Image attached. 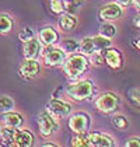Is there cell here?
<instances>
[{"instance_id":"obj_1","label":"cell","mask_w":140,"mask_h":147,"mask_svg":"<svg viewBox=\"0 0 140 147\" xmlns=\"http://www.w3.org/2000/svg\"><path fill=\"white\" fill-rule=\"evenodd\" d=\"M88 66H90V60L87 59L85 55L74 53L71 56L66 57V60L63 62V71L69 80L77 81L87 71Z\"/></svg>"},{"instance_id":"obj_12","label":"cell","mask_w":140,"mask_h":147,"mask_svg":"<svg viewBox=\"0 0 140 147\" xmlns=\"http://www.w3.org/2000/svg\"><path fill=\"white\" fill-rule=\"evenodd\" d=\"M122 7L118 3H109L100 10V18H102L104 21H116L122 17Z\"/></svg>"},{"instance_id":"obj_34","label":"cell","mask_w":140,"mask_h":147,"mask_svg":"<svg viewBox=\"0 0 140 147\" xmlns=\"http://www.w3.org/2000/svg\"><path fill=\"white\" fill-rule=\"evenodd\" d=\"M41 147H59L56 144H53V143H45V144H42Z\"/></svg>"},{"instance_id":"obj_14","label":"cell","mask_w":140,"mask_h":147,"mask_svg":"<svg viewBox=\"0 0 140 147\" xmlns=\"http://www.w3.org/2000/svg\"><path fill=\"white\" fill-rule=\"evenodd\" d=\"M3 122H4V126H7V127L20 129V126L24 122V118H23V115L10 111V112H6L3 115Z\"/></svg>"},{"instance_id":"obj_13","label":"cell","mask_w":140,"mask_h":147,"mask_svg":"<svg viewBox=\"0 0 140 147\" xmlns=\"http://www.w3.org/2000/svg\"><path fill=\"white\" fill-rule=\"evenodd\" d=\"M41 52V42L35 38H31L24 42V57L25 59H35Z\"/></svg>"},{"instance_id":"obj_33","label":"cell","mask_w":140,"mask_h":147,"mask_svg":"<svg viewBox=\"0 0 140 147\" xmlns=\"http://www.w3.org/2000/svg\"><path fill=\"white\" fill-rule=\"evenodd\" d=\"M133 3H135L136 10H139V11H140V0H133Z\"/></svg>"},{"instance_id":"obj_15","label":"cell","mask_w":140,"mask_h":147,"mask_svg":"<svg viewBox=\"0 0 140 147\" xmlns=\"http://www.w3.org/2000/svg\"><path fill=\"white\" fill-rule=\"evenodd\" d=\"M39 41L45 46H52L58 41V32L52 27H45L39 32Z\"/></svg>"},{"instance_id":"obj_6","label":"cell","mask_w":140,"mask_h":147,"mask_svg":"<svg viewBox=\"0 0 140 147\" xmlns=\"http://www.w3.org/2000/svg\"><path fill=\"white\" fill-rule=\"evenodd\" d=\"M46 111L50 113L55 119H58L59 121V119L67 118L70 113H71V105L66 101H62V100L53 98V100H50V101L48 102Z\"/></svg>"},{"instance_id":"obj_20","label":"cell","mask_w":140,"mask_h":147,"mask_svg":"<svg viewBox=\"0 0 140 147\" xmlns=\"http://www.w3.org/2000/svg\"><path fill=\"white\" fill-rule=\"evenodd\" d=\"M13 108H14V101L7 95H1L0 97V112H10L13 111Z\"/></svg>"},{"instance_id":"obj_30","label":"cell","mask_w":140,"mask_h":147,"mask_svg":"<svg viewBox=\"0 0 140 147\" xmlns=\"http://www.w3.org/2000/svg\"><path fill=\"white\" fill-rule=\"evenodd\" d=\"M50 7L55 13H62L63 11V4L60 0H50Z\"/></svg>"},{"instance_id":"obj_9","label":"cell","mask_w":140,"mask_h":147,"mask_svg":"<svg viewBox=\"0 0 140 147\" xmlns=\"http://www.w3.org/2000/svg\"><path fill=\"white\" fill-rule=\"evenodd\" d=\"M44 60L48 66H60L66 60V52L62 48H49L44 53Z\"/></svg>"},{"instance_id":"obj_28","label":"cell","mask_w":140,"mask_h":147,"mask_svg":"<svg viewBox=\"0 0 140 147\" xmlns=\"http://www.w3.org/2000/svg\"><path fill=\"white\" fill-rule=\"evenodd\" d=\"M129 95H130V100L133 101V104L140 107V88H132Z\"/></svg>"},{"instance_id":"obj_11","label":"cell","mask_w":140,"mask_h":147,"mask_svg":"<svg viewBox=\"0 0 140 147\" xmlns=\"http://www.w3.org/2000/svg\"><path fill=\"white\" fill-rule=\"evenodd\" d=\"M104 60L111 69L119 70L123 67V55L118 48H108L105 51Z\"/></svg>"},{"instance_id":"obj_21","label":"cell","mask_w":140,"mask_h":147,"mask_svg":"<svg viewBox=\"0 0 140 147\" xmlns=\"http://www.w3.org/2000/svg\"><path fill=\"white\" fill-rule=\"evenodd\" d=\"M81 7V0H67L63 6V10L69 13V14H76Z\"/></svg>"},{"instance_id":"obj_26","label":"cell","mask_w":140,"mask_h":147,"mask_svg":"<svg viewBox=\"0 0 140 147\" xmlns=\"http://www.w3.org/2000/svg\"><path fill=\"white\" fill-rule=\"evenodd\" d=\"M91 62H93L94 66H101L104 65V53L101 51H97L91 55Z\"/></svg>"},{"instance_id":"obj_23","label":"cell","mask_w":140,"mask_h":147,"mask_svg":"<svg viewBox=\"0 0 140 147\" xmlns=\"http://www.w3.org/2000/svg\"><path fill=\"white\" fill-rule=\"evenodd\" d=\"M13 27L11 18L7 14H0V32L1 34H7Z\"/></svg>"},{"instance_id":"obj_3","label":"cell","mask_w":140,"mask_h":147,"mask_svg":"<svg viewBox=\"0 0 140 147\" xmlns=\"http://www.w3.org/2000/svg\"><path fill=\"white\" fill-rule=\"evenodd\" d=\"M119 97L112 91H106L95 100V108L101 113H112L119 108Z\"/></svg>"},{"instance_id":"obj_18","label":"cell","mask_w":140,"mask_h":147,"mask_svg":"<svg viewBox=\"0 0 140 147\" xmlns=\"http://www.w3.org/2000/svg\"><path fill=\"white\" fill-rule=\"evenodd\" d=\"M79 49H81V52L84 53V55H93L94 52H97L93 38H90V36H87V38H84V39H83Z\"/></svg>"},{"instance_id":"obj_8","label":"cell","mask_w":140,"mask_h":147,"mask_svg":"<svg viewBox=\"0 0 140 147\" xmlns=\"http://www.w3.org/2000/svg\"><path fill=\"white\" fill-rule=\"evenodd\" d=\"M34 135L27 129H14L10 147H32Z\"/></svg>"},{"instance_id":"obj_29","label":"cell","mask_w":140,"mask_h":147,"mask_svg":"<svg viewBox=\"0 0 140 147\" xmlns=\"http://www.w3.org/2000/svg\"><path fill=\"white\" fill-rule=\"evenodd\" d=\"M123 147H140V137H137V136L130 137Z\"/></svg>"},{"instance_id":"obj_17","label":"cell","mask_w":140,"mask_h":147,"mask_svg":"<svg viewBox=\"0 0 140 147\" xmlns=\"http://www.w3.org/2000/svg\"><path fill=\"white\" fill-rule=\"evenodd\" d=\"M111 122H112V126H114L115 129H118V130H126L129 127L128 118H126L125 115H120V113L114 115V116L111 118Z\"/></svg>"},{"instance_id":"obj_35","label":"cell","mask_w":140,"mask_h":147,"mask_svg":"<svg viewBox=\"0 0 140 147\" xmlns=\"http://www.w3.org/2000/svg\"><path fill=\"white\" fill-rule=\"evenodd\" d=\"M135 46H136V48H137V49H139V51H140V38H139V39H137V42L135 44Z\"/></svg>"},{"instance_id":"obj_19","label":"cell","mask_w":140,"mask_h":147,"mask_svg":"<svg viewBox=\"0 0 140 147\" xmlns=\"http://www.w3.org/2000/svg\"><path fill=\"white\" fill-rule=\"evenodd\" d=\"M93 41H94V45H95V49H97V51H104V49L111 48V45H112L111 39H109V38H105L102 35L94 36Z\"/></svg>"},{"instance_id":"obj_5","label":"cell","mask_w":140,"mask_h":147,"mask_svg":"<svg viewBox=\"0 0 140 147\" xmlns=\"http://www.w3.org/2000/svg\"><path fill=\"white\" fill-rule=\"evenodd\" d=\"M91 118L85 112H77L71 115L69 119V127L76 135H85L90 130Z\"/></svg>"},{"instance_id":"obj_7","label":"cell","mask_w":140,"mask_h":147,"mask_svg":"<svg viewBox=\"0 0 140 147\" xmlns=\"http://www.w3.org/2000/svg\"><path fill=\"white\" fill-rule=\"evenodd\" d=\"M85 137L91 147H116L114 137L108 133L101 132H87Z\"/></svg>"},{"instance_id":"obj_25","label":"cell","mask_w":140,"mask_h":147,"mask_svg":"<svg viewBox=\"0 0 140 147\" xmlns=\"http://www.w3.org/2000/svg\"><path fill=\"white\" fill-rule=\"evenodd\" d=\"M79 48H80V44H79L76 39H66V41L63 42V46H62V49H63L66 53H74Z\"/></svg>"},{"instance_id":"obj_27","label":"cell","mask_w":140,"mask_h":147,"mask_svg":"<svg viewBox=\"0 0 140 147\" xmlns=\"http://www.w3.org/2000/svg\"><path fill=\"white\" fill-rule=\"evenodd\" d=\"M18 38L21 39V41H28V39H31V38H34V31L31 30V28H24L23 31L18 34Z\"/></svg>"},{"instance_id":"obj_16","label":"cell","mask_w":140,"mask_h":147,"mask_svg":"<svg viewBox=\"0 0 140 147\" xmlns=\"http://www.w3.org/2000/svg\"><path fill=\"white\" fill-rule=\"evenodd\" d=\"M60 27L63 31H73L76 27H77V18L73 16V14H63L62 18H60Z\"/></svg>"},{"instance_id":"obj_4","label":"cell","mask_w":140,"mask_h":147,"mask_svg":"<svg viewBox=\"0 0 140 147\" xmlns=\"http://www.w3.org/2000/svg\"><path fill=\"white\" fill-rule=\"evenodd\" d=\"M38 126H39V133L42 137H50L59 130V121L55 119L46 109L42 111L38 116Z\"/></svg>"},{"instance_id":"obj_31","label":"cell","mask_w":140,"mask_h":147,"mask_svg":"<svg viewBox=\"0 0 140 147\" xmlns=\"http://www.w3.org/2000/svg\"><path fill=\"white\" fill-rule=\"evenodd\" d=\"M133 24H135L137 28H140V13L136 16V17H135V18H133Z\"/></svg>"},{"instance_id":"obj_2","label":"cell","mask_w":140,"mask_h":147,"mask_svg":"<svg viewBox=\"0 0 140 147\" xmlns=\"http://www.w3.org/2000/svg\"><path fill=\"white\" fill-rule=\"evenodd\" d=\"M66 92L73 101L83 102L88 100L90 97H93V94L95 92V84L90 79L77 80V81L71 83L70 86H67Z\"/></svg>"},{"instance_id":"obj_22","label":"cell","mask_w":140,"mask_h":147,"mask_svg":"<svg viewBox=\"0 0 140 147\" xmlns=\"http://www.w3.org/2000/svg\"><path fill=\"white\" fill-rule=\"evenodd\" d=\"M100 32L102 36L105 38H112V36H115L116 35V27L114 25V24H109V23H105L101 25V28H100Z\"/></svg>"},{"instance_id":"obj_10","label":"cell","mask_w":140,"mask_h":147,"mask_svg":"<svg viewBox=\"0 0 140 147\" xmlns=\"http://www.w3.org/2000/svg\"><path fill=\"white\" fill-rule=\"evenodd\" d=\"M20 77L24 80H32L39 74V63L35 59H25L18 70Z\"/></svg>"},{"instance_id":"obj_32","label":"cell","mask_w":140,"mask_h":147,"mask_svg":"<svg viewBox=\"0 0 140 147\" xmlns=\"http://www.w3.org/2000/svg\"><path fill=\"white\" fill-rule=\"evenodd\" d=\"M130 1L132 0H118V4L119 6H128V4H130Z\"/></svg>"},{"instance_id":"obj_24","label":"cell","mask_w":140,"mask_h":147,"mask_svg":"<svg viewBox=\"0 0 140 147\" xmlns=\"http://www.w3.org/2000/svg\"><path fill=\"white\" fill-rule=\"evenodd\" d=\"M70 147H91L85 135H76L71 142H70Z\"/></svg>"}]
</instances>
